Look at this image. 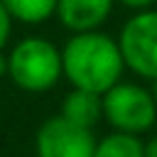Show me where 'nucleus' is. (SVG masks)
<instances>
[{
    "instance_id": "nucleus-5",
    "label": "nucleus",
    "mask_w": 157,
    "mask_h": 157,
    "mask_svg": "<svg viewBox=\"0 0 157 157\" xmlns=\"http://www.w3.org/2000/svg\"><path fill=\"white\" fill-rule=\"evenodd\" d=\"M37 157H93L96 137L88 128L69 123L64 115L44 120L37 130Z\"/></svg>"
},
{
    "instance_id": "nucleus-3",
    "label": "nucleus",
    "mask_w": 157,
    "mask_h": 157,
    "mask_svg": "<svg viewBox=\"0 0 157 157\" xmlns=\"http://www.w3.org/2000/svg\"><path fill=\"white\" fill-rule=\"evenodd\" d=\"M103 118L118 130L140 135L150 130L157 120V103L150 88L130 81L115 83L108 93H103Z\"/></svg>"
},
{
    "instance_id": "nucleus-8",
    "label": "nucleus",
    "mask_w": 157,
    "mask_h": 157,
    "mask_svg": "<svg viewBox=\"0 0 157 157\" xmlns=\"http://www.w3.org/2000/svg\"><path fill=\"white\" fill-rule=\"evenodd\" d=\"M7 15L22 25H42L56 15V0H0Z\"/></svg>"
},
{
    "instance_id": "nucleus-12",
    "label": "nucleus",
    "mask_w": 157,
    "mask_h": 157,
    "mask_svg": "<svg viewBox=\"0 0 157 157\" xmlns=\"http://www.w3.org/2000/svg\"><path fill=\"white\" fill-rule=\"evenodd\" d=\"M145 157H157V135L145 145Z\"/></svg>"
},
{
    "instance_id": "nucleus-14",
    "label": "nucleus",
    "mask_w": 157,
    "mask_h": 157,
    "mask_svg": "<svg viewBox=\"0 0 157 157\" xmlns=\"http://www.w3.org/2000/svg\"><path fill=\"white\" fill-rule=\"evenodd\" d=\"M152 83V88H150V93H152V98H155V103H157V81H150Z\"/></svg>"
},
{
    "instance_id": "nucleus-13",
    "label": "nucleus",
    "mask_w": 157,
    "mask_h": 157,
    "mask_svg": "<svg viewBox=\"0 0 157 157\" xmlns=\"http://www.w3.org/2000/svg\"><path fill=\"white\" fill-rule=\"evenodd\" d=\"M7 74V56L0 52V76H5Z\"/></svg>"
},
{
    "instance_id": "nucleus-1",
    "label": "nucleus",
    "mask_w": 157,
    "mask_h": 157,
    "mask_svg": "<svg viewBox=\"0 0 157 157\" xmlns=\"http://www.w3.org/2000/svg\"><path fill=\"white\" fill-rule=\"evenodd\" d=\"M64 76L74 88L91 93H108L120 83L125 71V59L118 47V39L105 32H78L71 34L61 49Z\"/></svg>"
},
{
    "instance_id": "nucleus-6",
    "label": "nucleus",
    "mask_w": 157,
    "mask_h": 157,
    "mask_svg": "<svg viewBox=\"0 0 157 157\" xmlns=\"http://www.w3.org/2000/svg\"><path fill=\"white\" fill-rule=\"evenodd\" d=\"M113 5L115 0H56V17L71 34L96 32L110 17Z\"/></svg>"
},
{
    "instance_id": "nucleus-9",
    "label": "nucleus",
    "mask_w": 157,
    "mask_h": 157,
    "mask_svg": "<svg viewBox=\"0 0 157 157\" xmlns=\"http://www.w3.org/2000/svg\"><path fill=\"white\" fill-rule=\"evenodd\" d=\"M93 157H145V142L130 132H110L96 142Z\"/></svg>"
},
{
    "instance_id": "nucleus-11",
    "label": "nucleus",
    "mask_w": 157,
    "mask_h": 157,
    "mask_svg": "<svg viewBox=\"0 0 157 157\" xmlns=\"http://www.w3.org/2000/svg\"><path fill=\"white\" fill-rule=\"evenodd\" d=\"M115 2H120V5H125L130 10H135V12H142V10H150L157 0H115Z\"/></svg>"
},
{
    "instance_id": "nucleus-7",
    "label": "nucleus",
    "mask_w": 157,
    "mask_h": 157,
    "mask_svg": "<svg viewBox=\"0 0 157 157\" xmlns=\"http://www.w3.org/2000/svg\"><path fill=\"white\" fill-rule=\"evenodd\" d=\"M59 115H64L69 123H76V125L91 130L103 118V96L91 93V91H81V88H71L61 101Z\"/></svg>"
},
{
    "instance_id": "nucleus-2",
    "label": "nucleus",
    "mask_w": 157,
    "mask_h": 157,
    "mask_svg": "<svg viewBox=\"0 0 157 157\" xmlns=\"http://www.w3.org/2000/svg\"><path fill=\"white\" fill-rule=\"evenodd\" d=\"M7 76L29 93H44L64 76L61 49L44 37H25L7 54Z\"/></svg>"
},
{
    "instance_id": "nucleus-4",
    "label": "nucleus",
    "mask_w": 157,
    "mask_h": 157,
    "mask_svg": "<svg viewBox=\"0 0 157 157\" xmlns=\"http://www.w3.org/2000/svg\"><path fill=\"white\" fill-rule=\"evenodd\" d=\"M118 47L125 59V69L157 81V10L135 12L118 34Z\"/></svg>"
},
{
    "instance_id": "nucleus-10",
    "label": "nucleus",
    "mask_w": 157,
    "mask_h": 157,
    "mask_svg": "<svg viewBox=\"0 0 157 157\" xmlns=\"http://www.w3.org/2000/svg\"><path fill=\"white\" fill-rule=\"evenodd\" d=\"M10 32H12V17L7 15L5 5L0 2V52L5 49V44H7V39H10Z\"/></svg>"
}]
</instances>
